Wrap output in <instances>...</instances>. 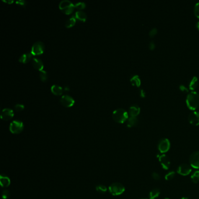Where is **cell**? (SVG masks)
<instances>
[{"label":"cell","mask_w":199,"mask_h":199,"mask_svg":"<svg viewBox=\"0 0 199 199\" xmlns=\"http://www.w3.org/2000/svg\"><path fill=\"white\" fill-rule=\"evenodd\" d=\"M186 104L189 109L194 110L199 105V94L196 91H191L186 97Z\"/></svg>","instance_id":"cell-1"},{"label":"cell","mask_w":199,"mask_h":199,"mask_svg":"<svg viewBox=\"0 0 199 199\" xmlns=\"http://www.w3.org/2000/svg\"><path fill=\"white\" fill-rule=\"evenodd\" d=\"M112 117L117 123H123L128 119L129 114L126 110L123 108H118L113 111Z\"/></svg>","instance_id":"cell-2"},{"label":"cell","mask_w":199,"mask_h":199,"mask_svg":"<svg viewBox=\"0 0 199 199\" xmlns=\"http://www.w3.org/2000/svg\"><path fill=\"white\" fill-rule=\"evenodd\" d=\"M60 10L65 14H71L74 10L75 6L69 0H63L59 4Z\"/></svg>","instance_id":"cell-3"},{"label":"cell","mask_w":199,"mask_h":199,"mask_svg":"<svg viewBox=\"0 0 199 199\" xmlns=\"http://www.w3.org/2000/svg\"><path fill=\"white\" fill-rule=\"evenodd\" d=\"M109 190L112 195L119 196L124 193L125 191V188L121 183L116 182L110 185Z\"/></svg>","instance_id":"cell-4"},{"label":"cell","mask_w":199,"mask_h":199,"mask_svg":"<svg viewBox=\"0 0 199 199\" xmlns=\"http://www.w3.org/2000/svg\"><path fill=\"white\" fill-rule=\"evenodd\" d=\"M24 128V124L22 121L18 120H15L11 123L10 130L13 134H20Z\"/></svg>","instance_id":"cell-5"},{"label":"cell","mask_w":199,"mask_h":199,"mask_svg":"<svg viewBox=\"0 0 199 199\" xmlns=\"http://www.w3.org/2000/svg\"><path fill=\"white\" fill-rule=\"evenodd\" d=\"M44 50V44L42 41H38L35 42L32 46L31 53L33 56L40 55L43 53Z\"/></svg>","instance_id":"cell-6"},{"label":"cell","mask_w":199,"mask_h":199,"mask_svg":"<svg viewBox=\"0 0 199 199\" xmlns=\"http://www.w3.org/2000/svg\"><path fill=\"white\" fill-rule=\"evenodd\" d=\"M170 147L169 140L167 139H161L158 144V148L161 153H165L168 151Z\"/></svg>","instance_id":"cell-7"},{"label":"cell","mask_w":199,"mask_h":199,"mask_svg":"<svg viewBox=\"0 0 199 199\" xmlns=\"http://www.w3.org/2000/svg\"><path fill=\"white\" fill-rule=\"evenodd\" d=\"M190 165L195 168L199 169V151H195L193 152L190 157Z\"/></svg>","instance_id":"cell-8"},{"label":"cell","mask_w":199,"mask_h":199,"mask_svg":"<svg viewBox=\"0 0 199 199\" xmlns=\"http://www.w3.org/2000/svg\"><path fill=\"white\" fill-rule=\"evenodd\" d=\"M60 102L65 107H71L74 105L75 100L69 95H64L61 98Z\"/></svg>","instance_id":"cell-9"},{"label":"cell","mask_w":199,"mask_h":199,"mask_svg":"<svg viewBox=\"0 0 199 199\" xmlns=\"http://www.w3.org/2000/svg\"><path fill=\"white\" fill-rule=\"evenodd\" d=\"M178 173L182 176H187L191 172V168L189 165L186 164H182L177 169Z\"/></svg>","instance_id":"cell-10"},{"label":"cell","mask_w":199,"mask_h":199,"mask_svg":"<svg viewBox=\"0 0 199 199\" xmlns=\"http://www.w3.org/2000/svg\"><path fill=\"white\" fill-rule=\"evenodd\" d=\"M189 122L194 126L199 125V112L193 111L191 112L189 115Z\"/></svg>","instance_id":"cell-11"},{"label":"cell","mask_w":199,"mask_h":199,"mask_svg":"<svg viewBox=\"0 0 199 199\" xmlns=\"http://www.w3.org/2000/svg\"><path fill=\"white\" fill-rule=\"evenodd\" d=\"M14 115V111L10 108H5L1 113V118L4 120L11 119Z\"/></svg>","instance_id":"cell-12"},{"label":"cell","mask_w":199,"mask_h":199,"mask_svg":"<svg viewBox=\"0 0 199 199\" xmlns=\"http://www.w3.org/2000/svg\"><path fill=\"white\" fill-rule=\"evenodd\" d=\"M159 162L161 163L162 168L165 170H168L170 166V160L169 158L165 154H162L158 157Z\"/></svg>","instance_id":"cell-13"},{"label":"cell","mask_w":199,"mask_h":199,"mask_svg":"<svg viewBox=\"0 0 199 199\" xmlns=\"http://www.w3.org/2000/svg\"><path fill=\"white\" fill-rule=\"evenodd\" d=\"M32 65L33 67L37 70L41 71L43 70L44 64L42 61L38 58H33L32 59Z\"/></svg>","instance_id":"cell-14"},{"label":"cell","mask_w":199,"mask_h":199,"mask_svg":"<svg viewBox=\"0 0 199 199\" xmlns=\"http://www.w3.org/2000/svg\"><path fill=\"white\" fill-rule=\"evenodd\" d=\"M140 112V108L137 105H133L130 107L129 109V114L131 117H136L139 115Z\"/></svg>","instance_id":"cell-15"},{"label":"cell","mask_w":199,"mask_h":199,"mask_svg":"<svg viewBox=\"0 0 199 199\" xmlns=\"http://www.w3.org/2000/svg\"><path fill=\"white\" fill-rule=\"evenodd\" d=\"M72 17H74L76 19V20H80L82 22H85L87 18V15L86 13L82 11H76L74 15H73Z\"/></svg>","instance_id":"cell-16"},{"label":"cell","mask_w":199,"mask_h":199,"mask_svg":"<svg viewBox=\"0 0 199 199\" xmlns=\"http://www.w3.org/2000/svg\"><path fill=\"white\" fill-rule=\"evenodd\" d=\"M0 183L2 188H8L10 185V179L6 175H1L0 176Z\"/></svg>","instance_id":"cell-17"},{"label":"cell","mask_w":199,"mask_h":199,"mask_svg":"<svg viewBox=\"0 0 199 199\" xmlns=\"http://www.w3.org/2000/svg\"><path fill=\"white\" fill-rule=\"evenodd\" d=\"M32 57V54L31 52H28L23 54L19 59V61L22 63H26L29 62Z\"/></svg>","instance_id":"cell-18"},{"label":"cell","mask_w":199,"mask_h":199,"mask_svg":"<svg viewBox=\"0 0 199 199\" xmlns=\"http://www.w3.org/2000/svg\"><path fill=\"white\" fill-rule=\"evenodd\" d=\"M51 91L55 95H61L63 92V89L58 85H53L51 87Z\"/></svg>","instance_id":"cell-19"},{"label":"cell","mask_w":199,"mask_h":199,"mask_svg":"<svg viewBox=\"0 0 199 199\" xmlns=\"http://www.w3.org/2000/svg\"><path fill=\"white\" fill-rule=\"evenodd\" d=\"M198 78L197 77L194 76L189 81V89L191 90H194L198 85Z\"/></svg>","instance_id":"cell-20"},{"label":"cell","mask_w":199,"mask_h":199,"mask_svg":"<svg viewBox=\"0 0 199 199\" xmlns=\"http://www.w3.org/2000/svg\"><path fill=\"white\" fill-rule=\"evenodd\" d=\"M138 122H139V120L136 117L130 116L127 120V126L129 127H134V126H137V124H138Z\"/></svg>","instance_id":"cell-21"},{"label":"cell","mask_w":199,"mask_h":199,"mask_svg":"<svg viewBox=\"0 0 199 199\" xmlns=\"http://www.w3.org/2000/svg\"><path fill=\"white\" fill-rule=\"evenodd\" d=\"M130 82L133 85L139 87L141 85V80L138 75H134L130 79Z\"/></svg>","instance_id":"cell-22"},{"label":"cell","mask_w":199,"mask_h":199,"mask_svg":"<svg viewBox=\"0 0 199 199\" xmlns=\"http://www.w3.org/2000/svg\"><path fill=\"white\" fill-rule=\"evenodd\" d=\"M160 194V190L158 189H154L152 190L149 193V199H155L158 197Z\"/></svg>","instance_id":"cell-23"},{"label":"cell","mask_w":199,"mask_h":199,"mask_svg":"<svg viewBox=\"0 0 199 199\" xmlns=\"http://www.w3.org/2000/svg\"><path fill=\"white\" fill-rule=\"evenodd\" d=\"M75 23H76V19L72 17L66 20L65 23V26L67 28H70L72 27L75 24Z\"/></svg>","instance_id":"cell-24"},{"label":"cell","mask_w":199,"mask_h":199,"mask_svg":"<svg viewBox=\"0 0 199 199\" xmlns=\"http://www.w3.org/2000/svg\"><path fill=\"white\" fill-rule=\"evenodd\" d=\"M191 181L194 183H197L199 182V170L195 171L191 176Z\"/></svg>","instance_id":"cell-25"},{"label":"cell","mask_w":199,"mask_h":199,"mask_svg":"<svg viewBox=\"0 0 199 199\" xmlns=\"http://www.w3.org/2000/svg\"><path fill=\"white\" fill-rule=\"evenodd\" d=\"M40 80L43 82H46L48 79L47 73L45 70H43L40 71Z\"/></svg>","instance_id":"cell-26"},{"label":"cell","mask_w":199,"mask_h":199,"mask_svg":"<svg viewBox=\"0 0 199 199\" xmlns=\"http://www.w3.org/2000/svg\"><path fill=\"white\" fill-rule=\"evenodd\" d=\"M107 188L106 186L103 185H99L96 186V190L97 191L100 192V193H103L107 191Z\"/></svg>","instance_id":"cell-27"},{"label":"cell","mask_w":199,"mask_h":199,"mask_svg":"<svg viewBox=\"0 0 199 199\" xmlns=\"http://www.w3.org/2000/svg\"><path fill=\"white\" fill-rule=\"evenodd\" d=\"M75 8H76L78 10H83L85 8L86 5L85 3L84 2H79L74 4Z\"/></svg>","instance_id":"cell-28"},{"label":"cell","mask_w":199,"mask_h":199,"mask_svg":"<svg viewBox=\"0 0 199 199\" xmlns=\"http://www.w3.org/2000/svg\"><path fill=\"white\" fill-rule=\"evenodd\" d=\"M10 196V191L7 190V189H5L2 191V197L3 199H8Z\"/></svg>","instance_id":"cell-29"},{"label":"cell","mask_w":199,"mask_h":199,"mask_svg":"<svg viewBox=\"0 0 199 199\" xmlns=\"http://www.w3.org/2000/svg\"><path fill=\"white\" fill-rule=\"evenodd\" d=\"M175 172L174 171H171L169 172V173H168L165 175V178L167 180H170L175 177Z\"/></svg>","instance_id":"cell-30"},{"label":"cell","mask_w":199,"mask_h":199,"mask_svg":"<svg viewBox=\"0 0 199 199\" xmlns=\"http://www.w3.org/2000/svg\"><path fill=\"white\" fill-rule=\"evenodd\" d=\"M24 108H25V106L22 104H20V103H18V104H16L15 106H14V108H15V110L17 111V112H20V111H22V110L24 109Z\"/></svg>","instance_id":"cell-31"},{"label":"cell","mask_w":199,"mask_h":199,"mask_svg":"<svg viewBox=\"0 0 199 199\" xmlns=\"http://www.w3.org/2000/svg\"><path fill=\"white\" fill-rule=\"evenodd\" d=\"M194 12L195 15L199 18V2H197L194 5Z\"/></svg>","instance_id":"cell-32"},{"label":"cell","mask_w":199,"mask_h":199,"mask_svg":"<svg viewBox=\"0 0 199 199\" xmlns=\"http://www.w3.org/2000/svg\"><path fill=\"white\" fill-rule=\"evenodd\" d=\"M157 32H158V30L156 28H153L152 29H151L149 32V35L150 36V37H154L157 33Z\"/></svg>","instance_id":"cell-33"},{"label":"cell","mask_w":199,"mask_h":199,"mask_svg":"<svg viewBox=\"0 0 199 199\" xmlns=\"http://www.w3.org/2000/svg\"><path fill=\"white\" fill-rule=\"evenodd\" d=\"M152 177L155 180H159V179H161V176L159 173H158L157 172H153L152 173Z\"/></svg>","instance_id":"cell-34"},{"label":"cell","mask_w":199,"mask_h":199,"mask_svg":"<svg viewBox=\"0 0 199 199\" xmlns=\"http://www.w3.org/2000/svg\"><path fill=\"white\" fill-rule=\"evenodd\" d=\"M16 3L22 7H25L26 5V2L25 0H17Z\"/></svg>","instance_id":"cell-35"},{"label":"cell","mask_w":199,"mask_h":199,"mask_svg":"<svg viewBox=\"0 0 199 199\" xmlns=\"http://www.w3.org/2000/svg\"><path fill=\"white\" fill-rule=\"evenodd\" d=\"M179 88H180V90H181L182 91H183V92H188L189 91V90L185 85H183L182 84H181L179 86Z\"/></svg>","instance_id":"cell-36"},{"label":"cell","mask_w":199,"mask_h":199,"mask_svg":"<svg viewBox=\"0 0 199 199\" xmlns=\"http://www.w3.org/2000/svg\"><path fill=\"white\" fill-rule=\"evenodd\" d=\"M149 49L150 50H153L155 49V43L152 41H150L149 44Z\"/></svg>","instance_id":"cell-37"},{"label":"cell","mask_w":199,"mask_h":199,"mask_svg":"<svg viewBox=\"0 0 199 199\" xmlns=\"http://www.w3.org/2000/svg\"><path fill=\"white\" fill-rule=\"evenodd\" d=\"M140 95H141V97H145V91L144 90H142V89H141V90H140Z\"/></svg>","instance_id":"cell-38"},{"label":"cell","mask_w":199,"mask_h":199,"mask_svg":"<svg viewBox=\"0 0 199 199\" xmlns=\"http://www.w3.org/2000/svg\"><path fill=\"white\" fill-rule=\"evenodd\" d=\"M3 1H4L5 2H7V3H9V4H11L14 1L12 0H4Z\"/></svg>","instance_id":"cell-39"},{"label":"cell","mask_w":199,"mask_h":199,"mask_svg":"<svg viewBox=\"0 0 199 199\" xmlns=\"http://www.w3.org/2000/svg\"><path fill=\"white\" fill-rule=\"evenodd\" d=\"M196 27H197V29L199 30V20L197 21V23H196Z\"/></svg>","instance_id":"cell-40"},{"label":"cell","mask_w":199,"mask_h":199,"mask_svg":"<svg viewBox=\"0 0 199 199\" xmlns=\"http://www.w3.org/2000/svg\"><path fill=\"white\" fill-rule=\"evenodd\" d=\"M181 199H189L188 197H182Z\"/></svg>","instance_id":"cell-41"},{"label":"cell","mask_w":199,"mask_h":199,"mask_svg":"<svg viewBox=\"0 0 199 199\" xmlns=\"http://www.w3.org/2000/svg\"><path fill=\"white\" fill-rule=\"evenodd\" d=\"M169 199V198H164V199Z\"/></svg>","instance_id":"cell-42"},{"label":"cell","mask_w":199,"mask_h":199,"mask_svg":"<svg viewBox=\"0 0 199 199\" xmlns=\"http://www.w3.org/2000/svg\"></svg>","instance_id":"cell-43"}]
</instances>
